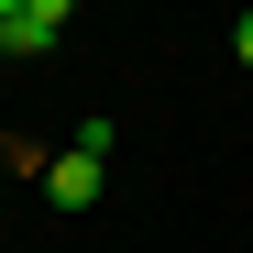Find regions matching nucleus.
Listing matches in <instances>:
<instances>
[{
  "label": "nucleus",
  "mask_w": 253,
  "mask_h": 253,
  "mask_svg": "<svg viewBox=\"0 0 253 253\" xmlns=\"http://www.w3.org/2000/svg\"><path fill=\"white\" fill-rule=\"evenodd\" d=\"M66 22H77V0H22V11L0 22V55H44Z\"/></svg>",
  "instance_id": "1"
},
{
  "label": "nucleus",
  "mask_w": 253,
  "mask_h": 253,
  "mask_svg": "<svg viewBox=\"0 0 253 253\" xmlns=\"http://www.w3.org/2000/svg\"><path fill=\"white\" fill-rule=\"evenodd\" d=\"M44 198H55V209H88V198H99V154H77V143L44 154Z\"/></svg>",
  "instance_id": "2"
},
{
  "label": "nucleus",
  "mask_w": 253,
  "mask_h": 253,
  "mask_svg": "<svg viewBox=\"0 0 253 253\" xmlns=\"http://www.w3.org/2000/svg\"><path fill=\"white\" fill-rule=\"evenodd\" d=\"M231 55H242V66H253V11H242V22H231Z\"/></svg>",
  "instance_id": "3"
},
{
  "label": "nucleus",
  "mask_w": 253,
  "mask_h": 253,
  "mask_svg": "<svg viewBox=\"0 0 253 253\" xmlns=\"http://www.w3.org/2000/svg\"><path fill=\"white\" fill-rule=\"evenodd\" d=\"M11 11H22V0H0V22H11Z\"/></svg>",
  "instance_id": "4"
}]
</instances>
